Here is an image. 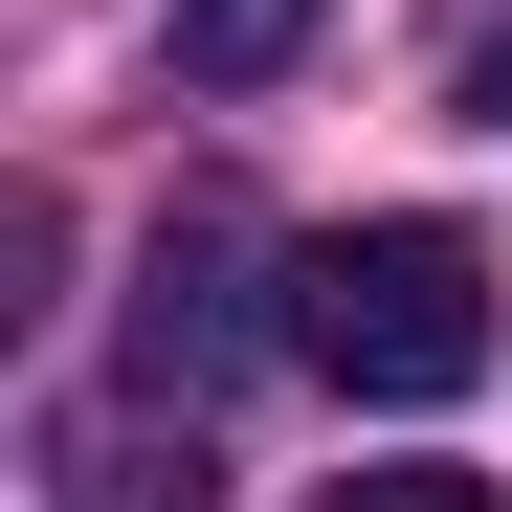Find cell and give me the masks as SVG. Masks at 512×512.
Returning <instances> with one entry per match:
<instances>
[{"instance_id":"cell-1","label":"cell","mask_w":512,"mask_h":512,"mask_svg":"<svg viewBox=\"0 0 512 512\" xmlns=\"http://www.w3.org/2000/svg\"><path fill=\"white\" fill-rule=\"evenodd\" d=\"M290 357L334 379V401H468L490 357H512V290H490V245L468 223H334V245H290Z\"/></svg>"},{"instance_id":"cell-2","label":"cell","mask_w":512,"mask_h":512,"mask_svg":"<svg viewBox=\"0 0 512 512\" xmlns=\"http://www.w3.org/2000/svg\"><path fill=\"white\" fill-rule=\"evenodd\" d=\"M223 290H245L223 245H156V290H134V379H156V401H201V379L245 357V312H223Z\"/></svg>"},{"instance_id":"cell-3","label":"cell","mask_w":512,"mask_h":512,"mask_svg":"<svg viewBox=\"0 0 512 512\" xmlns=\"http://www.w3.org/2000/svg\"><path fill=\"white\" fill-rule=\"evenodd\" d=\"M312 23H334V0H179V67H201V90H268Z\"/></svg>"},{"instance_id":"cell-4","label":"cell","mask_w":512,"mask_h":512,"mask_svg":"<svg viewBox=\"0 0 512 512\" xmlns=\"http://www.w3.org/2000/svg\"><path fill=\"white\" fill-rule=\"evenodd\" d=\"M334 512H512L490 468H334Z\"/></svg>"},{"instance_id":"cell-5","label":"cell","mask_w":512,"mask_h":512,"mask_svg":"<svg viewBox=\"0 0 512 512\" xmlns=\"http://www.w3.org/2000/svg\"><path fill=\"white\" fill-rule=\"evenodd\" d=\"M468 112H490V134H512V45H490V90H468Z\"/></svg>"}]
</instances>
